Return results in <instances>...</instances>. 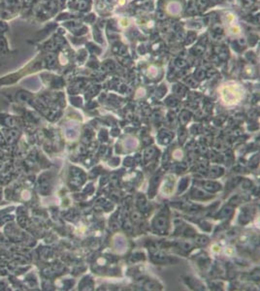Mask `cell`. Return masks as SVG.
<instances>
[{
	"label": "cell",
	"mask_w": 260,
	"mask_h": 291,
	"mask_svg": "<svg viewBox=\"0 0 260 291\" xmlns=\"http://www.w3.org/2000/svg\"><path fill=\"white\" fill-rule=\"evenodd\" d=\"M5 232L8 235V237L12 241H14V242H21V241L23 240L22 232L19 231V230H18V228L16 226H14L13 224L7 226L6 229H5Z\"/></svg>",
	"instance_id": "1"
},
{
	"label": "cell",
	"mask_w": 260,
	"mask_h": 291,
	"mask_svg": "<svg viewBox=\"0 0 260 291\" xmlns=\"http://www.w3.org/2000/svg\"><path fill=\"white\" fill-rule=\"evenodd\" d=\"M19 137V131L16 128H11L9 129L8 131L5 133V142H7L8 144H14L18 138Z\"/></svg>",
	"instance_id": "2"
},
{
	"label": "cell",
	"mask_w": 260,
	"mask_h": 291,
	"mask_svg": "<svg viewBox=\"0 0 260 291\" xmlns=\"http://www.w3.org/2000/svg\"><path fill=\"white\" fill-rule=\"evenodd\" d=\"M1 123H3V125H5V126H7V127H11V128H13L15 125H16V120H15V118L14 117H4L2 120H1Z\"/></svg>",
	"instance_id": "3"
},
{
	"label": "cell",
	"mask_w": 260,
	"mask_h": 291,
	"mask_svg": "<svg viewBox=\"0 0 260 291\" xmlns=\"http://www.w3.org/2000/svg\"><path fill=\"white\" fill-rule=\"evenodd\" d=\"M16 257V260L17 261H18V262H21V263H23V262H25V258L23 256V255H19V254H18V255H15Z\"/></svg>",
	"instance_id": "4"
},
{
	"label": "cell",
	"mask_w": 260,
	"mask_h": 291,
	"mask_svg": "<svg viewBox=\"0 0 260 291\" xmlns=\"http://www.w3.org/2000/svg\"><path fill=\"white\" fill-rule=\"evenodd\" d=\"M5 143V138L3 137L2 133L0 132V145H3Z\"/></svg>",
	"instance_id": "5"
},
{
	"label": "cell",
	"mask_w": 260,
	"mask_h": 291,
	"mask_svg": "<svg viewBox=\"0 0 260 291\" xmlns=\"http://www.w3.org/2000/svg\"><path fill=\"white\" fill-rule=\"evenodd\" d=\"M1 195H2V189L0 187V198H1Z\"/></svg>",
	"instance_id": "6"
}]
</instances>
